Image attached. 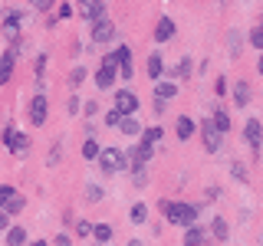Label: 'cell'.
I'll return each mask as SVG.
<instances>
[{"instance_id": "obj_1", "label": "cell", "mask_w": 263, "mask_h": 246, "mask_svg": "<svg viewBox=\"0 0 263 246\" xmlns=\"http://www.w3.org/2000/svg\"><path fill=\"white\" fill-rule=\"evenodd\" d=\"M161 210H164V217L171 220L175 227H194L197 223V207L194 203H171V200H161Z\"/></svg>"}, {"instance_id": "obj_2", "label": "cell", "mask_w": 263, "mask_h": 246, "mask_svg": "<svg viewBox=\"0 0 263 246\" xmlns=\"http://www.w3.org/2000/svg\"><path fill=\"white\" fill-rule=\"evenodd\" d=\"M99 164H102V171H109V174H115V171H125V154L119 151V148H102L99 151Z\"/></svg>"}, {"instance_id": "obj_3", "label": "cell", "mask_w": 263, "mask_h": 246, "mask_svg": "<svg viewBox=\"0 0 263 246\" xmlns=\"http://www.w3.org/2000/svg\"><path fill=\"white\" fill-rule=\"evenodd\" d=\"M115 112H122V115H135L138 112V95L132 92V89H119L115 92V105H112Z\"/></svg>"}, {"instance_id": "obj_4", "label": "cell", "mask_w": 263, "mask_h": 246, "mask_svg": "<svg viewBox=\"0 0 263 246\" xmlns=\"http://www.w3.org/2000/svg\"><path fill=\"white\" fill-rule=\"evenodd\" d=\"M76 4H79V16H82V20H92V23L105 20V4H102V0H76Z\"/></svg>"}, {"instance_id": "obj_5", "label": "cell", "mask_w": 263, "mask_h": 246, "mask_svg": "<svg viewBox=\"0 0 263 246\" xmlns=\"http://www.w3.org/2000/svg\"><path fill=\"white\" fill-rule=\"evenodd\" d=\"M152 154H155V148H148V145H142V141H138V145L132 148L128 154H125V164H128L132 171H138L145 161H152Z\"/></svg>"}, {"instance_id": "obj_6", "label": "cell", "mask_w": 263, "mask_h": 246, "mask_svg": "<svg viewBox=\"0 0 263 246\" xmlns=\"http://www.w3.org/2000/svg\"><path fill=\"white\" fill-rule=\"evenodd\" d=\"M4 148H7V151H13V154H27L30 151V138L27 135H16L13 128H7L4 131Z\"/></svg>"}, {"instance_id": "obj_7", "label": "cell", "mask_w": 263, "mask_h": 246, "mask_svg": "<svg viewBox=\"0 0 263 246\" xmlns=\"http://www.w3.org/2000/svg\"><path fill=\"white\" fill-rule=\"evenodd\" d=\"M20 20H23V13L20 10H7V20H4V36L7 39H20Z\"/></svg>"}, {"instance_id": "obj_8", "label": "cell", "mask_w": 263, "mask_h": 246, "mask_svg": "<svg viewBox=\"0 0 263 246\" xmlns=\"http://www.w3.org/2000/svg\"><path fill=\"white\" fill-rule=\"evenodd\" d=\"M201 138H204V148H208L211 154L220 148V131L211 125V118H208V121H201Z\"/></svg>"}, {"instance_id": "obj_9", "label": "cell", "mask_w": 263, "mask_h": 246, "mask_svg": "<svg viewBox=\"0 0 263 246\" xmlns=\"http://www.w3.org/2000/svg\"><path fill=\"white\" fill-rule=\"evenodd\" d=\"M46 112H49L46 95H36L30 102V121H33V125H46Z\"/></svg>"}, {"instance_id": "obj_10", "label": "cell", "mask_w": 263, "mask_h": 246, "mask_svg": "<svg viewBox=\"0 0 263 246\" xmlns=\"http://www.w3.org/2000/svg\"><path fill=\"white\" fill-rule=\"evenodd\" d=\"M112 36H115V23H112V20L92 23V39H96V43H109Z\"/></svg>"}, {"instance_id": "obj_11", "label": "cell", "mask_w": 263, "mask_h": 246, "mask_svg": "<svg viewBox=\"0 0 263 246\" xmlns=\"http://www.w3.org/2000/svg\"><path fill=\"white\" fill-rule=\"evenodd\" d=\"M243 138H247L253 148H260V141H263V125H260V118H250V121L243 125Z\"/></svg>"}, {"instance_id": "obj_12", "label": "cell", "mask_w": 263, "mask_h": 246, "mask_svg": "<svg viewBox=\"0 0 263 246\" xmlns=\"http://www.w3.org/2000/svg\"><path fill=\"white\" fill-rule=\"evenodd\" d=\"M171 36H175V20H171V16H158V27H155V39H158V43H168Z\"/></svg>"}, {"instance_id": "obj_13", "label": "cell", "mask_w": 263, "mask_h": 246, "mask_svg": "<svg viewBox=\"0 0 263 246\" xmlns=\"http://www.w3.org/2000/svg\"><path fill=\"white\" fill-rule=\"evenodd\" d=\"M115 79H119V69H115V66H105V63L99 66V72H96V86L99 89H109Z\"/></svg>"}, {"instance_id": "obj_14", "label": "cell", "mask_w": 263, "mask_h": 246, "mask_svg": "<svg viewBox=\"0 0 263 246\" xmlns=\"http://www.w3.org/2000/svg\"><path fill=\"white\" fill-rule=\"evenodd\" d=\"M125 63H132V46H119L115 53L105 56V66H115V69H119V66H125Z\"/></svg>"}, {"instance_id": "obj_15", "label": "cell", "mask_w": 263, "mask_h": 246, "mask_svg": "<svg viewBox=\"0 0 263 246\" xmlns=\"http://www.w3.org/2000/svg\"><path fill=\"white\" fill-rule=\"evenodd\" d=\"M119 128H122V135H128V138H138V135H142V125H138L135 115H122Z\"/></svg>"}, {"instance_id": "obj_16", "label": "cell", "mask_w": 263, "mask_h": 246, "mask_svg": "<svg viewBox=\"0 0 263 246\" xmlns=\"http://www.w3.org/2000/svg\"><path fill=\"white\" fill-rule=\"evenodd\" d=\"M13 59H16V49H10V53L0 56V82H10V76H13Z\"/></svg>"}, {"instance_id": "obj_17", "label": "cell", "mask_w": 263, "mask_h": 246, "mask_svg": "<svg viewBox=\"0 0 263 246\" xmlns=\"http://www.w3.org/2000/svg\"><path fill=\"white\" fill-rule=\"evenodd\" d=\"M208 243V233L201 227H187L184 230V246H204Z\"/></svg>"}, {"instance_id": "obj_18", "label": "cell", "mask_w": 263, "mask_h": 246, "mask_svg": "<svg viewBox=\"0 0 263 246\" xmlns=\"http://www.w3.org/2000/svg\"><path fill=\"white\" fill-rule=\"evenodd\" d=\"M138 138H142V145L155 148V145L164 138V131H161V125H152V128H142V135H138Z\"/></svg>"}, {"instance_id": "obj_19", "label": "cell", "mask_w": 263, "mask_h": 246, "mask_svg": "<svg viewBox=\"0 0 263 246\" xmlns=\"http://www.w3.org/2000/svg\"><path fill=\"white\" fill-rule=\"evenodd\" d=\"M211 233H214V240H217V243H224L227 236H230L227 220H224V217H214V220H211Z\"/></svg>"}, {"instance_id": "obj_20", "label": "cell", "mask_w": 263, "mask_h": 246, "mask_svg": "<svg viewBox=\"0 0 263 246\" xmlns=\"http://www.w3.org/2000/svg\"><path fill=\"white\" fill-rule=\"evenodd\" d=\"M194 121L191 118H187V115H181V118H178V125H175V131H178V138H181V141H187V138H191L194 135Z\"/></svg>"}, {"instance_id": "obj_21", "label": "cell", "mask_w": 263, "mask_h": 246, "mask_svg": "<svg viewBox=\"0 0 263 246\" xmlns=\"http://www.w3.org/2000/svg\"><path fill=\"white\" fill-rule=\"evenodd\" d=\"M178 95V86L175 82H158V89H155V98H161V102H168V98Z\"/></svg>"}, {"instance_id": "obj_22", "label": "cell", "mask_w": 263, "mask_h": 246, "mask_svg": "<svg viewBox=\"0 0 263 246\" xmlns=\"http://www.w3.org/2000/svg\"><path fill=\"white\" fill-rule=\"evenodd\" d=\"M27 243V230L23 227H10L7 230V246H23Z\"/></svg>"}, {"instance_id": "obj_23", "label": "cell", "mask_w": 263, "mask_h": 246, "mask_svg": "<svg viewBox=\"0 0 263 246\" xmlns=\"http://www.w3.org/2000/svg\"><path fill=\"white\" fill-rule=\"evenodd\" d=\"M234 102L240 105V109H243L247 102H250V86H247V82H237V89H234Z\"/></svg>"}, {"instance_id": "obj_24", "label": "cell", "mask_w": 263, "mask_h": 246, "mask_svg": "<svg viewBox=\"0 0 263 246\" xmlns=\"http://www.w3.org/2000/svg\"><path fill=\"white\" fill-rule=\"evenodd\" d=\"M211 125L217 128L220 135H224V131H230V118H227V112H220V109H217V112H214V118H211Z\"/></svg>"}, {"instance_id": "obj_25", "label": "cell", "mask_w": 263, "mask_h": 246, "mask_svg": "<svg viewBox=\"0 0 263 246\" xmlns=\"http://www.w3.org/2000/svg\"><path fill=\"white\" fill-rule=\"evenodd\" d=\"M161 72H164V59H161L158 53H155L152 59H148V76H152V79H158Z\"/></svg>"}, {"instance_id": "obj_26", "label": "cell", "mask_w": 263, "mask_h": 246, "mask_svg": "<svg viewBox=\"0 0 263 246\" xmlns=\"http://www.w3.org/2000/svg\"><path fill=\"white\" fill-rule=\"evenodd\" d=\"M23 207H27V200H23L20 194H13L10 200H7V207H4V213H10V217H13V213H20Z\"/></svg>"}, {"instance_id": "obj_27", "label": "cell", "mask_w": 263, "mask_h": 246, "mask_svg": "<svg viewBox=\"0 0 263 246\" xmlns=\"http://www.w3.org/2000/svg\"><path fill=\"white\" fill-rule=\"evenodd\" d=\"M92 236H96L99 243H109L112 240V227L109 223H99V227H92Z\"/></svg>"}, {"instance_id": "obj_28", "label": "cell", "mask_w": 263, "mask_h": 246, "mask_svg": "<svg viewBox=\"0 0 263 246\" xmlns=\"http://www.w3.org/2000/svg\"><path fill=\"white\" fill-rule=\"evenodd\" d=\"M145 217H148V207H145V203H135V207H132V213H128L132 223H145Z\"/></svg>"}, {"instance_id": "obj_29", "label": "cell", "mask_w": 263, "mask_h": 246, "mask_svg": "<svg viewBox=\"0 0 263 246\" xmlns=\"http://www.w3.org/2000/svg\"><path fill=\"white\" fill-rule=\"evenodd\" d=\"M99 151H102V148H99V141H86V145H82V158H86V161L99 158Z\"/></svg>"}, {"instance_id": "obj_30", "label": "cell", "mask_w": 263, "mask_h": 246, "mask_svg": "<svg viewBox=\"0 0 263 246\" xmlns=\"http://www.w3.org/2000/svg\"><path fill=\"white\" fill-rule=\"evenodd\" d=\"M175 76H178V79H187V76H191V59H187V56L175 66Z\"/></svg>"}, {"instance_id": "obj_31", "label": "cell", "mask_w": 263, "mask_h": 246, "mask_svg": "<svg viewBox=\"0 0 263 246\" xmlns=\"http://www.w3.org/2000/svg\"><path fill=\"white\" fill-rule=\"evenodd\" d=\"M250 46H257L260 53H263V27H253L250 30Z\"/></svg>"}, {"instance_id": "obj_32", "label": "cell", "mask_w": 263, "mask_h": 246, "mask_svg": "<svg viewBox=\"0 0 263 246\" xmlns=\"http://www.w3.org/2000/svg\"><path fill=\"white\" fill-rule=\"evenodd\" d=\"M16 191H13V187L10 184H0V210H4L7 207V200H10V197H13Z\"/></svg>"}, {"instance_id": "obj_33", "label": "cell", "mask_w": 263, "mask_h": 246, "mask_svg": "<svg viewBox=\"0 0 263 246\" xmlns=\"http://www.w3.org/2000/svg\"><path fill=\"white\" fill-rule=\"evenodd\" d=\"M119 121H122V112H115V109H109V112H105V125L119 128Z\"/></svg>"}, {"instance_id": "obj_34", "label": "cell", "mask_w": 263, "mask_h": 246, "mask_svg": "<svg viewBox=\"0 0 263 246\" xmlns=\"http://www.w3.org/2000/svg\"><path fill=\"white\" fill-rule=\"evenodd\" d=\"M86 200H89V203H99V200H102V187H96V184H92V187L86 191Z\"/></svg>"}, {"instance_id": "obj_35", "label": "cell", "mask_w": 263, "mask_h": 246, "mask_svg": "<svg viewBox=\"0 0 263 246\" xmlns=\"http://www.w3.org/2000/svg\"><path fill=\"white\" fill-rule=\"evenodd\" d=\"M82 79H86V69H82V66H76V69L69 72V82H72V86H79Z\"/></svg>"}, {"instance_id": "obj_36", "label": "cell", "mask_w": 263, "mask_h": 246, "mask_svg": "<svg viewBox=\"0 0 263 246\" xmlns=\"http://www.w3.org/2000/svg\"><path fill=\"white\" fill-rule=\"evenodd\" d=\"M76 233L79 236H92V223H89V220H79V223H76Z\"/></svg>"}, {"instance_id": "obj_37", "label": "cell", "mask_w": 263, "mask_h": 246, "mask_svg": "<svg viewBox=\"0 0 263 246\" xmlns=\"http://www.w3.org/2000/svg\"><path fill=\"white\" fill-rule=\"evenodd\" d=\"M30 4H33V10H49L53 0H30Z\"/></svg>"}, {"instance_id": "obj_38", "label": "cell", "mask_w": 263, "mask_h": 246, "mask_svg": "<svg viewBox=\"0 0 263 246\" xmlns=\"http://www.w3.org/2000/svg\"><path fill=\"white\" fill-rule=\"evenodd\" d=\"M230 53L240 56V39H237V33H230Z\"/></svg>"}, {"instance_id": "obj_39", "label": "cell", "mask_w": 263, "mask_h": 246, "mask_svg": "<svg viewBox=\"0 0 263 246\" xmlns=\"http://www.w3.org/2000/svg\"><path fill=\"white\" fill-rule=\"evenodd\" d=\"M4 230H10V213L0 210V233H4Z\"/></svg>"}, {"instance_id": "obj_40", "label": "cell", "mask_w": 263, "mask_h": 246, "mask_svg": "<svg viewBox=\"0 0 263 246\" xmlns=\"http://www.w3.org/2000/svg\"><path fill=\"white\" fill-rule=\"evenodd\" d=\"M72 16V7H60V13H56V20H69Z\"/></svg>"}, {"instance_id": "obj_41", "label": "cell", "mask_w": 263, "mask_h": 246, "mask_svg": "<svg viewBox=\"0 0 263 246\" xmlns=\"http://www.w3.org/2000/svg\"><path fill=\"white\" fill-rule=\"evenodd\" d=\"M119 76H122V79H132V63H125V66H119Z\"/></svg>"}, {"instance_id": "obj_42", "label": "cell", "mask_w": 263, "mask_h": 246, "mask_svg": "<svg viewBox=\"0 0 263 246\" xmlns=\"http://www.w3.org/2000/svg\"><path fill=\"white\" fill-rule=\"evenodd\" d=\"M145 180H148V174H145V168H138V171H135V184H138V187H142V184H145Z\"/></svg>"}, {"instance_id": "obj_43", "label": "cell", "mask_w": 263, "mask_h": 246, "mask_svg": "<svg viewBox=\"0 0 263 246\" xmlns=\"http://www.w3.org/2000/svg\"><path fill=\"white\" fill-rule=\"evenodd\" d=\"M214 92H217V95H224V92H227V79H224V76L217 79V89H214Z\"/></svg>"}, {"instance_id": "obj_44", "label": "cell", "mask_w": 263, "mask_h": 246, "mask_svg": "<svg viewBox=\"0 0 263 246\" xmlns=\"http://www.w3.org/2000/svg\"><path fill=\"white\" fill-rule=\"evenodd\" d=\"M230 171H234V177H240V180H247V171L240 168V164H234V168H230Z\"/></svg>"}, {"instance_id": "obj_45", "label": "cell", "mask_w": 263, "mask_h": 246, "mask_svg": "<svg viewBox=\"0 0 263 246\" xmlns=\"http://www.w3.org/2000/svg\"><path fill=\"white\" fill-rule=\"evenodd\" d=\"M220 197V187H208V200H217Z\"/></svg>"}, {"instance_id": "obj_46", "label": "cell", "mask_w": 263, "mask_h": 246, "mask_svg": "<svg viewBox=\"0 0 263 246\" xmlns=\"http://www.w3.org/2000/svg\"><path fill=\"white\" fill-rule=\"evenodd\" d=\"M56 246H69V236H56Z\"/></svg>"}, {"instance_id": "obj_47", "label": "cell", "mask_w": 263, "mask_h": 246, "mask_svg": "<svg viewBox=\"0 0 263 246\" xmlns=\"http://www.w3.org/2000/svg\"><path fill=\"white\" fill-rule=\"evenodd\" d=\"M257 72L263 76V53H260V59H257Z\"/></svg>"}, {"instance_id": "obj_48", "label": "cell", "mask_w": 263, "mask_h": 246, "mask_svg": "<svg viewBox=\"0 0 263 246\" xmlns=\"http://www.w3.org/2000/svg\"><path fill=\"white\" fill-rule=\"evenodd\" d=\"M30 246H49V243H46V240H33Z\"/></svg>"}, {"instance_id": "obj_49", "label": "cell", "mask_w": 263, "mask_h": 246, "mask_svg": "<svg viewBox=\"0 0 263 246\" xmlns=\"http://www.w3.org/2000/svg\"><path fill=\"white\" fill-rule=\"evenodd\" d=\"M128 246H145V243H138V240H132V243H128Z\"/></svg>"}, {"instance_id": "obj_50", "label": "cell", "mask_w": 263, "mask_h": 246, "mask_svg": "<svg viewBox=\"0 0 263 246\" xmlns=\"http://www.w3.org/2000/svg\"><path fill=\"white\" fill-rule=\"evenodd\" d=\"M260 27H263V23H260Z\"/></svg>"}]
</instances>
